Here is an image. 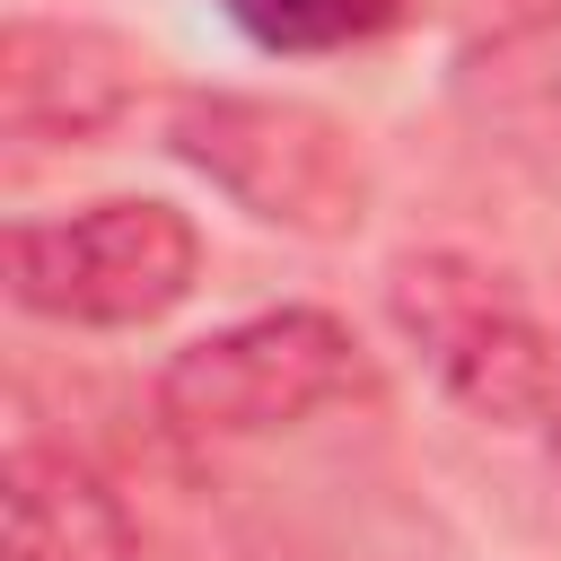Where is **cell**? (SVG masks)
I'll return each instance as SVG.
<instances>
[{
  "label": "cell",
  "instance_id": "6da1fadb",
  "mask_svg": "<svg viewBox=\"0 0 561 561\" xmlns=\"http://www.w3.org/2000/svg\"><path fill=\"white\" fill-rule=\"evenodd\" d=\"M386 307L447 386V403H465L473 421L526 430L561 403V342L543 333V316L517 298L508 272L473 254H403L386 272Z\"/></svg>",
  "mask_w": 561,
  "mask_h": 561
},
{
  "label": "cell",
  "instance_id": "7a4b0ae2",
  "mask_svg": "<svg viewBox=\"0 0 561 561\" xmlns=\"http://www.w3.org/2000/svg\"><path fill=\"white\" fill-rule=\"evenodd\" d=\"M193 272H202L193 219L149 193L9 228V298L53 324H158L193 289Z\"/></svg>",
  "mask_w": 561,
  "mask_h": 561
},
{
  "label": "cell",
  "instance_id": "3957f363",
  "mask_svg": "<svg viewBox=\"0 0 561 561\" xmlns=\"http://www.w3.org/2000/svg\"><path fill=\"white\" fill-rule=\"evenodd\" d=\"M167 140L237 210H254V219H272L289 237H351L359 210H368V158L316 105H289V96H184Z\"/></svg>",
  "mask_w": 561,
  "mask_h": 561
},
{
  "label": "cell",
  "instance_id": "277c9868",
  "mask_svg": "<svg viewBox=\"0 0 561 561\" xmlns=\"http://www.w3.org/2000/svg\"><path fill=\"white\" fill-rule=\"evenodd\" d=\"M359 386V351L324 307H272L184 342L158 377V412L184 438H263Z\"/></svg>",
  "mask_w": 561,
  "mask_h": 561
},
{
  "label": "cell",
  "instance_id": "5b68a950",
  "mask_svg": "<svg viewBox=\"0 0 561 561\" xmlns=\"http://www.w3.org/2000/svg\"><path fill=\"white\" fill-rule=\"evenodd\" d=\"M140 88V53L105 26H44L18 18L0 44V114L18 140H88Z\"/></svg>",
  "mask_w": 561,
  "mask_h": 561
},
{
  "label": "cell",
  "instance_id": "8992f818",
  "mask_svg": "<svg viewBox=\"0 0 561 561\" xmlns=\"http://www.w3.org/2000/svg\"><path fill=\"white\" fill-rule=\"evenodd\" d=\"M0 517H9V561H131V517L105 491L96 465L61 447H9L0 473Z\"/></svg>",
  "mask_w": 561,
  "mask_h": 561
},
{
  "label": "cell",
  "instance_id": "52a82bcc",
  "mask_svg": "<svg viewBox=\"0 0 561 561\" xmlns=\"http://www.w3.org/2000/svg\"><path fill=\"white\" fill-rule=\"evenodd\" d=\"M263 53H333V44H359L377 35L403 0H219Z\"/></svg>",
  "mask_w": 561,
  "mask_h": 561
}]
</instances>
